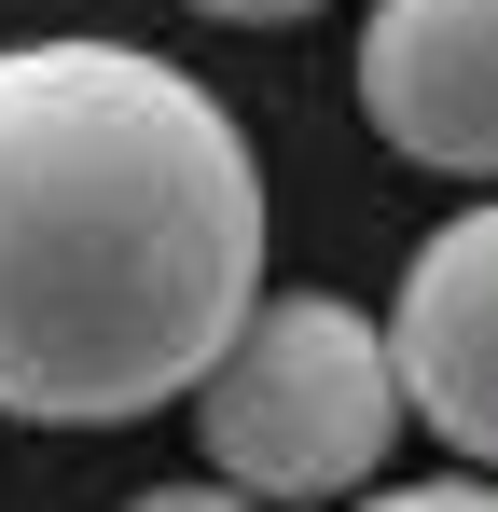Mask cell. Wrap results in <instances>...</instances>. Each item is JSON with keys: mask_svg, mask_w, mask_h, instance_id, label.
I'll use <instances>...</instances> for the list:
<instances>
[{"mask_svg": "<svg viewBox=\"0 0 498 512\" xmlns=\"http://www.w3.org/2000/svg\"><path fill=\"white\" fill-rule=\"evenodd\" d=\"M263 291L236 111L139 42L0 56V416L139 429Z\"/></svg>", "mask_w": 498, "mask_h": 512, "instance_id": "1", "label": "cell"}, {"mask_svg": "<svg viewBox=\"0 0 498 512\" xmlns=\"http://www.w3.org/2000/svg\"><path fill=\"white\" fill-rule=\"evenodd\" d=\"M194 429H208V471L249 485L263 512L291 499H360L402 443V374H388V333L346 305V291H249L236 333L208 346V374L180 388Z\"/></svg>", "mask_w": 498, "mask_h": 512, "instance_id": "2", "label": "cell"}, {"mask_svg": "<svg viewBox=\"0 0 498 512\" xmlns=\"http://www.w3.org/2000/svg\"><path fill=\"white\" fill-rule=\"evenodd\" d=\"M360 111L429 180L498 167V0H374L360 28Z\"/></svg>", "mask_w": 498, "mask_h": 512, "instance_id": "3", "label": "cell"}, {"mask_svg": "<svg viewBox=\"0 0 498 512\" xmlns=\"http://www.w3.org/2000/svg\"><path fill=\"white\" fill-rule=\"evenodd\" d=\"M388 374L415 429H443L457 457H498V208H457L415 250L388 305Z\"/></svg>", "mask_w": 498, "mask_h": 512, "instance_id": "4", "label": "cell"}, {"mask_svg": "<svg viewBox=\"0 0 498 512\" xmlns=\"http://www.w3.org/2000/svg\"><path fill=\"white\" fill-rule=\"evenodd\" d=\"M360 512H498V499H485V471L457 457V471H429V485H388V499H360Z\"/></svg>", "mask_w": 498, "mask_h": 512, "instance_id": "5", "label": "cell"}, {"mask_svg": "<svg viewBox=\"0 0 498 512\" xmlns=\"http://www.w3.org/2000/svg\"><path fill=\"white\" fill-rule=\"evenodd\" d=\"M125 512H263V499H249V485H222V471H208V485H153V499H125Z\"/></svg>", "mask_w": 498, "mask_h": 512, "instance_id": "6", "label": "cell"}, {"mask_svg": "<svg viewBox=\"0 0 498 512\" xmlns=\"http://www.w3.org/2000/svg\"><path fill=\"white\" fill-rule=\"evenodd\" d=\"M208 28H291V14H319V0H194Z\"/></svg>", "mask_w": 498, "mask_h": 512, "instance_id": "7", "label": "cell"}]
</instances>
